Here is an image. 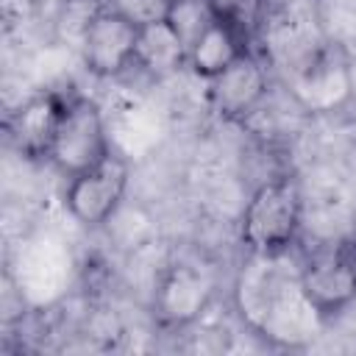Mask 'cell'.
<instances>
[{
	"label": "cell",
	"mask_w": 356,
	"mask_h": 356,
	"mask_svg": "<svg viewBox=\"0 0 356 356\" xmlns=\"http://www.w3.org/2000/svg\"><path fill=\"white\" fill-rule=\"evenodd\" d=\"M259 267H250L242 273L236 286V303L242 317L267 339L295 348L309 339H314V328L323 325V320L314 314V309L306 303L298 275L284 278L275 264V259L253 256Z\"/></svg>",
	"instance_id": "1"
},
{
	"label": "cell",
	"mask_w": 356,
	"mask_h": 356,
	"mask_svg": "<svg viewBox=\"0 0 356 356\" xmlns=\"http://www.w3.org/2000/svg\"><path fill=\"white\" fill-rule=\"evenodd\" d=\"M303 225V195L292 175L261 181L248 197L239 220L242 245L250 256L284 259L298 242Z\"/></svg>",
	"instance_id": "2"
},
{
	"label": "cell",
	"mask_w": 356,
	"mask_h": 356,
	"mask_svg": "<svg viewBox=\"0 0 356 356\" xmlns=\"http://www.w3.org/2000/svg\"><path fill=\"white\" fill-rule=\"evenodd\" d=\"M111 153L100 106L86 95H67V108L50 147V164L64 178H72Z\"/></svg>",
	"instance_id": "3"
},
{
	"label": "cell",
	"mask_w": 356,
	"mask_h": 356,
	"mask_svg": "<svg viewBox=\"0 0 356 356\" xmlns=\"http://www.w3.org/2000/svg\"><path fill=\"white\" fill-rule=\"evenodd\" d=\"M128 178H131L128 161L114 150L100 164L67 178L64 206L70 217L83 228L106 225L125 200Z\"/></svg>",
	"instance_id": "4"
},
{
	"label": "cell",
	"mask_w": 356,
	"mask_h": 356,
	"mask_svg": "<svg viewBox=\"0 0 356 356\" xmlns=\"http://www.w3.org/2000/svg\"><path fill=\"white\" fill-rule=\"evenodd\" d=\"M298 284L323 323L337 320L356 303V245L312 256L298 270Z\"/></svg>",
	"instance_id": "5"
},
{
	"label": "cell",
	"mask_w": 356,
	"mask_h": 356,
	"mask_svg": "<svg viewBox=\"0 0 356 356\" xmlns=\"http://www.w3.org/2000/svg\"><path fill=\"white\" fill-rule=\"evenodd\" d=\"M139 50V25L114 11L111 6H100L89 14L81 33V58L83 67L97 78H117L125 70L136 67Z\"/></svg>",
	"instance_id": "6"
},
{
	"label": "cell",
	"mask_w": 356,
	"mask_h": 356,
	"mask_svg": "<svg viewBox=\"0 0 356 356\" xmlns=\"http://www.w3.org/2000/svg\"><path fill=\"white\" fill-rule=\"evenodd\" d=\"M286 86L306 111L328 114L345 106L353 92L350 64L337 47H320L292 70Z\"/></svg>",
	"instance_id": "7"
},
{
	"label": "cell",
	"mask_w": 356,
	"mask_h": 356,
	"mask_svg": "<svg viewBox=\"0 0 356 356\" xmlns=\"http://www.w3.org/2000/svg\"><path fill=\"white\" fill-rule=\"evenodd\" d=\"M214 300V278L197 264H172L153 295V314L164 328H186L203 317Z\"/></svg>",
	"instance_id": "8"
},
{
	"label": "cell",
	"mask_w": 356,
	"mask_h": 356,
	"mask_svg": "<svg viewBox=\"0 0 356 356\" xmlns=\"http://www.w3.org/2000/svg\"><path fill=\"white\" fill-rule=\"evenodd\" d=\"M267 67L250 50L225 72L209 81V100L225 122H245L250 114L259 111V106L267 97Z\"/></svg>",
	"instance_id": "9"
},
{
	"label": "cell",
	"mask_w": 356,
	"mask_h": 356,
	"mask_svg": "<svg viewBox=\"0 0 356 356\" xmlns=\"http://www.w3.org/2000/svg\"><path fill=\"white\" fill-rule=\"evenodd\" d=\"M64 108H67V95L39 92V95L28 97L8 117V139L22 159H28V161L50 159V147L56 142Z\"/></svg>",
	"instance_id": "10"
},
{
	"label": "cell",
	"mask_w": 356,
	"mask_h": 356,
	"mask_svg": "<svg viewBox=\"0 0 356 356\" xmlns=\"http://www.w3.org/2000/svg\"><path fill=\"white\" fill-rule=\"evenodd\" d=\"M253 42H248L239 31L228 28L225 22H211L200 36L197 42L189 47L186 53V67L203 78V81H211L217 78L220 72H225L234 61H239L245 53H250Z\"/></svg>",
	"instance_id": "11"
},
{
	"label": "cell",
	"mask_w": 356,
	"mask_h": 356,
	"mask_svg": "<svg viewBox=\"0 0 356 356\" xmlns=\"http://www.w3.org/2000/svg\"><path fill=\"white\" fill-rule=\"evenodd\" d=\"M136 67L153 75H167V72H175L178 67H186V47L175 36V31L167 25V19L139 28Z\"/></svg>",
	"instance_id": "12"
},
{
	"label": "cell",
	"mask_w": 356,
	"mask_h": 356,
	"mask_svg": "<svg viewBox=\"0 0 356 356\" xmlns=\"http://www.w3.org/2000/svg\"><path fill=\"white\" fill-rule=\"evenodd\" d=\"M214 19L239 31L248 42H253L267 19L270 0H206Z\"/></svg>",
	"instance_id": "13"
},
{
	"label": "cell",
	"mask_w": 356,
	"mask_h": 356,
	"mask_svg": "<svg viewBox=\"0 0 356 356\" xmlns=\"http://www.w3.org/2000/svg\"><path fill=\"white\" fill-rule=\"evenodd\" d=\"M214 22V14L209 8L206 0H172L170 3V14H167V25L175 31V36L184 42L186 53L189 47L197 42V36Z\"/></svg>",
	"instance_id": "14"
},
{
	"label": "cell",
	"mask_w": 356,
	"mask_h": 356,
	"mask_svg": "<svg viewBox=\"0 0 356 356\" xmlns=\"http://www.w3.org/2000/svg\"><path fill=\"white\" fill-rule=\"evenodd\" d=\"M170 3L172 0H106V6H111L139 28L164 22L170 14Z\"/></svg>",
	"instance_id": "15"
},
{
	"label": "cell",
	"mask_w": 356,
	"mask_h": 356,
	"mask_svg": "<svg viewBox=\"0 0 356 356\" xmlns=\"http://www.w3.org/2000/svg\"><path fill=\"white\" fill-rule=\"evenodd\" d=\"M353 245H356V209H353Z\"/></svg>",
	"instance_id": "16"
}]
</instances>
